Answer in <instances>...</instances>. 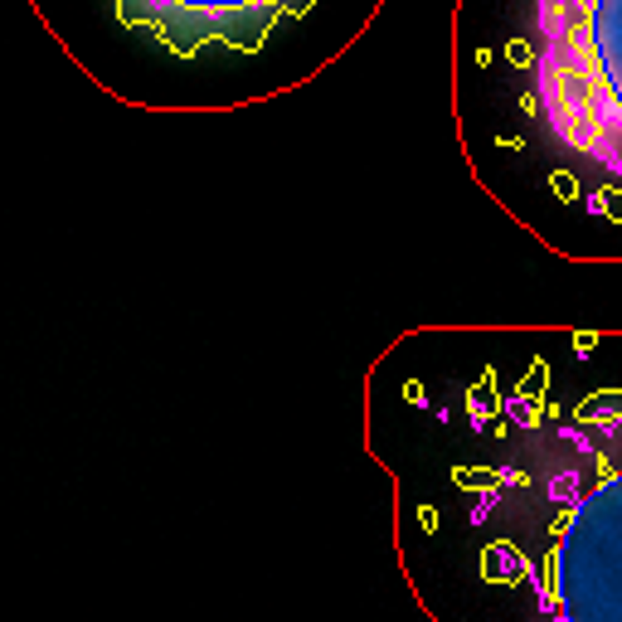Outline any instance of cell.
Here are the masks:
<instances>
[{
  "label": "cell",
  "mask_w": 622,
  "mask_h": 622,
  "mask_svg": "<svg viewBox=\"0 0 622 622\" xmlns=\"http://www.w3.org/2000/svg\"><path fill=\"white\" fill-rule=\"evenodd\" d=\"M486 515H506L482 549L496 584H521L540 622H622V399H584L574 423H525V452L486 462Z\"/></svg>",
  "instance_id": "cell-2"
},
{
  "label": "cell",
  "mask_w": 622,
  "mask_h": 622,
  "mask_svg": "<svg viewBox=\"0 0 622 622\" xmlns=\"http://www.w3.org/2000/svg\"><path fill=\"white\" fill-rule=\"evenodd\" d=\"M452 112L482 185L622 219V0H452Z\"/></svg>",
  "instance_id": "cell-1"
},
{
  "label": "cell",
  "mask_w": 622,
  "mask_h": 622,
  "mask_svg": "<svg viewBox=\"0 0 622 622\" xmlns=\"http://www.w3.org/2000/svg\"><path fill=\"white\" fill-rule=\"evenodd\" d=\"M92 83L112 64L253 68L258 102L302 88L370 29L385 0H29Z\"/></svg>",
  "instance_id": "cell-3"
}]
</instances>
